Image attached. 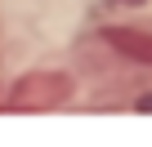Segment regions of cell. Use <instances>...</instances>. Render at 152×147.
Masks as SVG:
<instances>
[{
    "mask_svg": "<svg viewBox=\"0 0 152 147\" xmlns=\"http://www.w3.org/2000/svg\"><path fill=\"white\" fill-rule=\"evenodd\" d=\"M67 76H58V71H40V76H27L14 85V94L5 98V112H49L67 98Z\"/></svg>",
    "mask_w": 152,
    "mask_h": 147,
    "instance_id": "obj_1",
    "label": "cell"
},
{
    "mask_svg": "<svg viewBox=\"0 0 152 147\" xmlns=\"http://www.w3.org/2000/svg\"><path fill=\"white\" fill-rule=\"evenodd\" d=\"M103 40H107L116 54H125V58H134V62H148V67H152V31H134V27H107V31H103Z\"/></svg>",
    "mask_w": 152,
    "mask_h": 147,
    "instance_id": "obj_2",
    "label": "cell"
},
{
    "mask_svg": "<svg viewBox=\"0 0 152 147\" xmlns=\"http://www.w3.org/2000/svg\"><path fill=\"white\" fill-rule=\"evenodd\" d=\"M139 112H152V98H139Z\"/></svg>",
    "mask_w": 152,
    "mask_h": 147,
    "instance_id": "obj_3",
    "label": "cell"
}]
</instances>
